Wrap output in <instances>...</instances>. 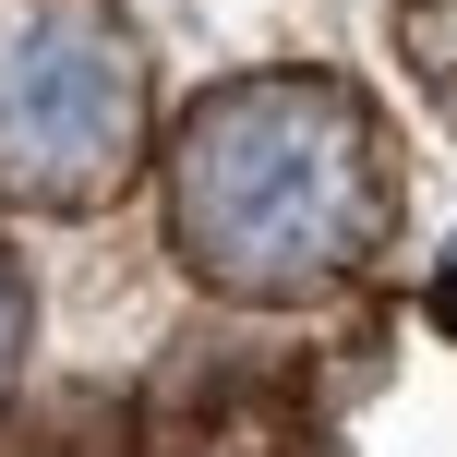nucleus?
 Listing matches in <instances>:
<instances>
[{
	"mask_svg": "<svg viewBox=\"0 0 457 457\" xmlns=\"http://www.w3.org/2000/svg\"><path fill=\"white\" fill-rule=\"evenodd\" d=\"M397 217V169L373 109L337 72H253L217 85L169 145V241L205 289L301 301L337 289Z\"/></svg>",
	"mask_w": 457,
	"mask_h": 457,
	"instance_id": "nucleus-1",
	"label": "nucleus"
},
{
	"mask_svg": "<svg viewBox=\"0 0 457 457\" xmlns=\"http://www.w3.org/2000/svg\"><path fill=\"white\" fill-rule=\"evenodd\" d=\"M145 145V48L109 0H0V193L96 205Z\"/></svg>",
	"mask_w": 457,
	"mask_h": 457,
	"instance_id": "nucleus-2",
	"label": "nucleus"
},
{
	"mask_svg": "<svg viewBox=\"0 0 457 457\" xmlns=\"http://www.w3.org/2000/svg\"><path fill=\"white\" fill-rule=\"evenodd\" d=\"M12 349H24V289H12V253H0V373H12Z\"/></svg>",
	"mask_w": 457,
	"mask_h": 457,
	"instance_id": "nucleus-3",
	"label": "nucleus"
}]
</instances>
